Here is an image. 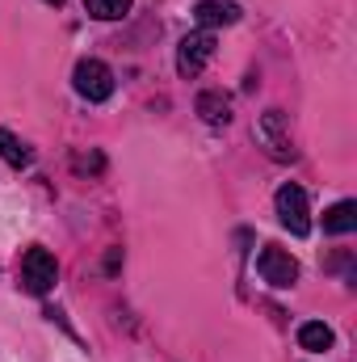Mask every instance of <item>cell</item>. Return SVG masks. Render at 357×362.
<instances>
[{"mask_svg": "<svg viewBox=\"0 0 357 362\" xmlns=\"http://www.w3.org/2000/svg\"><path fill=\"white\" fill-rule=\"evenodd\" d=\"M277 219H282V228L290 232V236H307L311 232V211H307V194H303V185H294V181H286L282 189H277Z\"/></svg>", "mask_w": 357, "mask_h": 362, "instance_id": "6da1fadb", "label": "cell"}, {"mask_svg": "<svg viewBox=\"0 0 357 362\" xmlns=\"http://www.w3.org/2000/svg\"><path fill=\"white\" fill-rule=\"evenodd\" d=\"M55 278H59V266H55V257H51L42 245L25 249V257H21V286H25L30 295H47V291L55 286Z\"/></svg>", "mask_w": 357, "mask_h": 362, "instance_id": "7a4b0ae2", "label": "cell"}, {"mask_svg": "<svg viewBox=\"0 0 357 362\" xmlns=\"http://www.w3.org/2000/svg\"><path fill=\"white\" fill-rule=\"evenodd\" d=\"M214 59V34L210 30H198V34H185L177 47V72L185 81H193L206 64Z\"/></svg>", "mask_w": 357, "mask_h": 362, "instance_id": "3957f363", "label": "cell"}, {"mask_svg": "<svg viewBox=\"0 0 357 362\" xmlns=\"http://www.w3.org/2000/svg\"><path fill=\"white\" fill-rule=\"evenodd\" d=\"M72 81H76V93L89 97V101H105L114 93V72L101 59H80L76 72H72Z\"/></svg>", "mask_w": 357, "mask_h": 362, "instance_id": "277c9868", "label": "cell"}, {"mask_svg": "<svg viewBox=\"0 0 357 362\" xmlns=\"http://www.w3.org/2000/svg\"><path fill=\"white\" fill-rule=\"evenodd\" d=\"M257 270H261V278H265L269 286H294V282H298V262H294L286 249H277V245H265V249H261Z\"/></svg>", "mask_w": 357, "mask_h": 362, "instance_id": "5b68a950", "label": "cell"}, {"mask_svg": "<svg viewBox=\"0 0 357 362\" xmlns=\"http://www.w3.org/2000/svg\"><path fill=\"white\" fill-rule=\"evenodd\" d=\"M257 139H265L269 152H273L277 160H294V148H290V135H286V118H282V110H269L265 118H261Z\"/></svg>", "mask_w": 357, "mask_h": 362, "instance_id": "8992f818", "label": "cell"}, {"mask_svg": "<svg viewBox=\"0 0 357 362\" xmlns=\"http://www.w3.org/2000/svg\"><path fill=\"white\" fill-rule=\"evenodd\" d=\"M193 21H198L202 30H214V25H236V21H240V4H231V0H198Z\"/></svg>", "mask_w": 357, "mask_h": 362, "instance_id": "52a82bcc", "label": "cell"}, {"mask_svg": "<svg viewBox=\"0 0 357 362\" xmlns=\"http://www.w3.org/2000/svg\"><path fill=\"white\" fill-rule=\"evenodd\" d=\"M332 341H337V333H332L324 320H307V325L298 329V346H303V350H311V354L332 350Z\"/></svg>", "mask_w": 357, "mask_h": 362, "instance_id": "ba28073f", "label": "cell"}, {"mask_svg": "<svg viewBox=\"0 0 357 362\" xmlns=\"http://www.w3.org/2000/svg\"><path fill=\"white\" fill-rule=\"evenodd\" d=\"M198 114H202L206 122H214V127H227V122H231V97H223V93H202V97H198Z\"/></svg>", "mask_w": 357, "mask_h": 362, "instance_id": "9c48e42d", "label": "cell"}, {"mask_svg": "<svg viewBox=\"0 0 357 362\" xmlns=\"http://www.w3.org/2000/svg\"><path fill=\"white\" fill-rule=\"evenodd\" d=\"M353 228H357V202H349V198L337 202V206L324 215V232H328V236H345V232H353Z\"/></svg>", "mask_w": 357, "mask_h": 362, "instance_id": "30bf717a", "label": "cell"}, {"mask_svg": "<svg viewBox=\"0 0 357 362\" xmlns=\"http://www.w3.org/2000/svg\"><path fill=\"white\" fill-rule=\"evenodd\" d=\"M0 156H4L13 169H25V165H30V148H25L13 131H4V127H0Z\"/></svg>", "mask_w": 357, "mask_h": 362, "instance_id": "8fae6325", "label": "cell"}, {"mask_svg": "<svg viewBox=\"0 0 357 362\" xmlns=\"http://www.w3.org/2000/svg\"><path fill=\"white\" fill-rule=\"evenodd\" d=\"M89 13L97 21H118L131 13V0H89Z\"/></svg>", "mask_w": 357, "mask_h": 362, "instance_id": "7c38bea8", "label": "cell"}, {"mask_svg": "<svg viewBox=\"0 0 357 362\" xmlns=\"http://www.w3.org/2000/svg\"><path fill=\"white\" fill-rule=\"evenodd\" d=\"M47 4H63V0H47Z\"/></svg>", "mask_w": 357, "mask_h": 362, "instance_id": "4fadbf2b", "label": "cell"}]
</instances>
